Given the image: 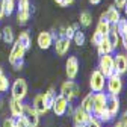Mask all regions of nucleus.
Returning <instances> with one entry per match:
<instances>
[{
  "mask_svg": "<svg viewBox=\"0 0 127 127\" xmlns=\"http://www.w3.org/2000/svg\"><path fill=\"white\" fill-rule=\"evenodd\" d=\"M24 55H26V50L23 49V45L15 39L12 42V49H11V53H9V64L12 65V68L15 71L23 70V67H24Z\"/></svg>",
  "mask_w": 127,
  "mask_h": 127,
  "instance_id": "obj_1",
  "label": "nucleus"
},
{
  "mask_svg": "<svg viewBox=\"0 0 127 127\" xmlns=\"http://www.w3.org/2000/svg\"><path fill=\"white\" fill-rule=\"evenodd\" d=\"M61 94L65 97L68 101H73L74 98H77L79 95H80V86H79L74 80H67V82H64L61 85Z\"/></svg>",
  "mask_w": 127,
  "mask_h": 127,
  "instance_id": "obj_2",
  "label": "nucleus"
},
{
  "mask_svg": "<svg viewBox=\"0 0 127 127\" xmlns=\"http://www.w3.org/2000/svg\"><path fill=\"white\" fill-rule=\"evenodd\" d=\"M89 88H91L92 92H101V91H104V88H106V77H104V74H103L98 68L94 70L92 74H91Z\"/></svg>",
  "mask_w": 127,
  "mask_h": 127,
  "instance_id": "obj_3",
  "label": "nucleus"
},
{
  "mask_svg": "<svg viewBox=\"0 0 127 127\" xmlns=\"http://www.w3.org/2000/svg\"><path fill=\"white\" fill-rule=\"evenodd\" d=\"M27 95V83L24 79H15L14 83L11 85V97L17 100H24Z\"/></svg>",
  "mask_w": 127,
  "mask_h": 127,
  "instance_id": "obj_4",
  "label": "nucleus"
},
{
  "mask_svg": "<svg viewBox=\"0 0 127 127\" xmlns=\"http://www.w3.org/2000/svg\"><path fill=\"white\" fill-rule=\"evenodd\" d=\"M98 70L104 74L107 79L109 76H112L115 73V65H114V56L112 55H100L98 61Z\"/></svg>",
  "mask_w": 127,
  "mask_h": 127,
  "instance_id": "obj_5",
  "label": "nucleus"
},
{
  "mask_svg": "<svg viewBox=\"0 0 127 127\" xmlns=\"http://www.w3.org/2000/svg\"><path fill=\"white\" fill-rule=\"evenodd\" d=\"M106 98H107V92H94V100H92V112L91 117L97 118L101 110L106 109Z\"/></svg>",
  "mask_w": 127,
  "mask_h": 127,
  "instance_id": "obj_6",
  "label": "nucleus"
},
{
  "mask_svg": "<svg viewBox=\"0 0 127 127\" xmlns=\"http://www.w3.org/2000/svg\"><path fill=\"white\" fill-rule=\"evenodd\" d=\"M106 89H107V94L118 95L123 91V79H121V76L117 74V73H114L112 76H109L106 79Z\"/></svg>",
  "mask_w": 127,
  "mask_h": 127,
  "instance_id": "obj_7",
  "label": "nucleus"
},
{
  "mask_svg": "<svg viewBox=\"0 0 127 127\" xmlns=\"http://www.w3.org/2000/svg\"><path fill=\"white\" fill-rule=\"evenodd\" d=\"M23 117H24V120L27 121L29 127H38V126H39V114H38L30 104H24Z\"/></svg>",
  "mask_w": 127,
  "mask_h": 127,
  "instance_id": "obj_8",
  "label": "nucleus"
},
{
  "mask_svg": "<svg viewBox=\"0 0 127 127\" xmlns=\"http://www.w3.org/2000/svg\"><path fill=\"white\" fill-rule=\"evenodd\" d=\"M67 106H68V100L64 97L62 94H59V95H56V98L53 101L52 110L55 112L56 117H62V115H65V112H67Z\"/></svg>",
  "mask_w": 127,
  "mask_h": 127,
  "instance_id": "obj_9",
  "label": "nucleus"
},
{
  "mask_svg": "<svg viewBox=\"0 0 127 127\" xmlns=\"http://www.w3.org/2000/svg\"><path fill=\"white\" fill-rule=\"evenodd\" d=\"M53 45H55V53L58 56H65L70 50V45H71V41L65 36H61L58 39L53 41Z\"/></svg>",
  "mask_w": 127,
  "mask_h": 127,
  "instance_id": "obj_10",
  "label": "nucleus"
},
{
  "mask_svg": "<svg viewBox=\"0 0 127 127\" xmlns=\"http://www.w3.org/2000/svg\"><path fill=\"white\" fill-rule=\"evenodd\" d=\"M65 73H67V77L74 80L77 77V73H79V59L76 56H70L65 62Z\"/></svg>",
  "mask_w": 127,
  "mask_h": 127,
  "instance_id": "obj_11",
  "label": "nucleus"
},
{
  "mask_svg": "<svg viewBox=\"0 0 127 127\" xmlns=\"http://www.w3.org/2000/svg\"><path fill=\"white\" fill-rule=\"evenodd\" d=\"M106 110L114 118L117 117V114L120 112V98H118V95H115V94H107V98H106Z\"/></svg>",
  "mask_w": 127,
  "mask_h": 127,
  "instance_id": "obj_12",
  "label": "nucleus"
},
{
  "mask_svg": "<svg viewBox=\"0 0 127 127\" xmlns=\"http://www.w3.org/2000/svg\"><path fill=\"white\" fill-rule=\"evenodd\" d=\"M114 65H115V73L123 76L127 73V56L126 53H118L114 56Z\"/></svg>",
  "mask_w": 127,
  "mask_h": 127,
  "instance_id": "obj_13",
  "label": "nucleus"
},
{
  "mask_svg": "<svg viewBox=\"0 0 127 127\" xmlns=\"http://www.w3.org/2000/svg\"><path fill=\"white\" fill-rule=\"evenodd\" d=\"M36 44L41 50H49L53 45V36L50 32H39V35L36 38Z\"/></svg>",
  "mask_w": 127,
  "mask_h": 127,
  "instance_id": "obj_14",
  "label": "nucleus"
},
{
  "mask_svg": "<svg viewBox=\"0 0 127 127\" xmlns=\"http://www.w3.org/2000/svg\"><path fill=\"white\" fill-rule=\"evenodd\" d=\"M71 117H73L74 124H83V126H86V123H88L89 118H91V114H88L82 106H79V107L74 109V112H73Z\"/></svg>",
  "mask_w": 127,
  "mask_h": 127,
  "instance_id": "obj_15",
  "label": "nucleus"
},
{
  "mask_svg": "<svg viewBox=\"0 0 127 127\" xmlns=\"http://www.w3.org/2000/svg\"><path fill=\"white\" fill-rule=\"evenodd\" d=\"M32 107H33L36 112L39 114V117L41 115H45L47 112H49V107L45 106V101H44V95L42 94H36L35 97H33V101H32Z\"/></svg>",
  "mask_w": 127,
  "mask_h": 127,
  "instance_id": "obj_16",
  "label": "nucleus"
},
{
  "mask_svg": "<svg viewBox=\"0 0 127 127\" xmlns=\"http://www.w3.org/2000/svg\"><path fill=\"white\" fill-rule=\"evenodd\" d=\"M9 110H11V115L14 118L17 117H21L23 115V110H24V103L21 100H17V98H12L9 100Z\"/></svg>",
  "mask_w": 127,
  "mask_h": 127,
  "instance_id": "obj_17",
  "label": "nucleus"
},
{
  "mask_svg": "<svg viewBox=\"0 0 127 127\" xmlns=\"http://www.w3.org/2000/svg\"><path fill=\"white\" fill-rule=\"evenodd\" d=\"M104 15H106V18H107V21H109L110 24H117V21H118V20L121 18L120 9H117V8H115L114 5L107 8V11L104 12Z\"/></svg>",
  "mask_w": 127,
  "mask_h": 127,
  "instance_id": "obj_18",
  "label": "nucleus"
},
{
  "mask_svg": "<svg viewBox=\"0 0 127 127\" xmlns=\"http://www.w3.org/2000/svg\"><path fill=\"white\" fill-rule=\"evenodd\" d=\"M107 41L110 42V45L114 47V49H117V47L120 45V33L117 32V27L115 24H110V30H109V33L106 35Z\"/></svg>",
  "mask_w": 127,
  "mask_h": 127,
  "instance_id": "obj_19",
  "label": "nucleus"
},
{
  "mask_svg": "<svg viewBox=\"0 0 127 127\" xmlns=\"http://www.w3.org/2000/svg\"><path fill=\"white\" fill-rule=\"evenodd\" d=\"M95 30H98L100 33H103V35H107V33H109V30H110V23L107 21L104 12L100 15V20H98V24H97V29H95Z\"/></svg>",
  "mask_w": 127,
  "mask_h": 127,
  "instance_id": "obj_20",
  "label": "nucleus"
},
{
  "mask_svg": "<svg viewBox=\"0 0 127 127\" xmlns=\"http://www.w3.org/2000/svg\"><path fill=\"white\" fill-rule=\"evenodd\" d=\"M97 50H98V55H110L115 49L110 45V42L107 41V38H104V39L97 45Z\"/></svg>",
  "mask_w": 127,
  "mask_h": 127,
  "instance_id": "obj_21",
  "label": "nucleus"
},
{
  "mask_svg": "<svg viewBox=\"0 0 127 127\" xmlns=\"http://www.w3.org/2000/svg\"><path fill=\"white\" fill-rule=\"evenodd\" d=\"M17 41L23 45V49L27 52L29 49H30V45H32V41H30V35H29V32L27 30H24V32H21V33L18 35V38H17Z\"/></svg>",
  "mask_w": 127,
  "mask_h": 127,
  "instance_id": "obj_22",
  "label": "nucleus"
},
{
  "mask_svg": "<svg viewBox=\"0 0 127 127\" xmlns=\"http://www.w3.org/2000/svg\"><path fill=\"white\" fill-rule=\"evenodd\" d=\"M2 39L5 41V44H12L15 41V38H14V30H12L11 26H5L2 29Z\"/></svg>",
  "mask_w": 127,
  "mask_h": 127,
  "instance_id": "obj_23",
  "label": "nucleus"
},
{
  "mask_svg": "<svg viewBox=\"0 0 127 127\" xmlns=\"http://www.w3.org/2000/svg\"><path fill=\"white\" fill-rule=\"evenodd\" d=\"M79 24L83 26V27H89L92 24V15H91V12L82 11L80 15H79Z\"/></svg>",
  "mask_w": 127,
  "mask_h": 127,
  "instance_id": "obj_24",
  "label": "nucleus"
},
{
  "mask_svg": "<svg viewBox=\"0 0 127 127\" xmlns=\"http://www.w3.org/2000/svg\"><path fill=\"white\" fill-rule=\"evenodd\" d=\"M92 100H94V92H89V94H86L85 97L82 98V103H80V106L86 110L88 114L92 112Z\"/></svg>",
  "mask_w": 127,
  "mask_h": 127,
  "instance_id": "obj_25",
  "label": "nucleus"
},
{
  "mask_svg": "<svg viewBox=\"0 0 127 127\" xmlns=\"http://www.w3.org/2000/svg\"><path fill=\"white\" fill-rule=\"evenodd\" d=\"M3 9H5V17H11L17 9L15 0H3Z\"/></svg>",
  "mask_w": 127,
  "mask_h": 127,
  "instance_id": "obj_26",
  "label": "nucleus"
},
{
  "mask_svg": "<svg viewBox=\"0 0 127 127\" xmlns=\"http://www.w3.org/2000/svg\"><path fill=\"white\" fill-rule=\"evenodd\" d=\"M42 95H44L45 106L49 107V109H52V106H53V101H55V98H56V92H55V89H53V88H50L49 91H47V92H44Z\"/></svg>",
  "mask_w": 127,
  "mask_h": 127,
  "instance_id": "obj_27",
  "label": "nucleus"
},
{
  "mask_svg": "<svg viewBox=\"0 0 127 127\" xmlns=\"http://www.w3.org/2000/svg\"><path fill=\"white\" fill-rule=\"evenodd\" d=\"M29 20H30V11H17V23L20 26L27 24Z\"/></svg>",
  "mask_w": 127,
  "mask_h": 127,
  "instance_id": "obj_28",
  "label": "nucleus"
},
{
  "mask_svg": "<svg viewBox=\"0 0 127 127\" xmlns=\"http://www.w3.org/2000/svg\"><path fill=\"white\" fill-rule=\"evenodd\" d=\"M71 41H74V44H76V45L80 47V45H83V44H85L86 36H85L83 32L79 29V30H76V32H74V36H73V39H71Z\"/></svg>",
  "mask_w": 127,
  "mask_h": 127,
  "instance_id": "obj_29",
  "label": "nucleus"
},
{
  "mask_svg": "<svg viewBox=\"0 0 127 127\" xmlns=\"http://www.w3.org/2000/svg\"><path fill=\"white\" fill-rule=\"evenodd\" d=\"M9 88H11V83H9V80H8V77H6L5 74H0V94L6 92Z\"/></svg>",
  "mask_w": 127,
  "mask_h": 127,
  "instance_id": "obj_30",
  "label": "nucleus"
},
{
  "mask_svg": "<svg viewBox=\"0 0 127 127\" xmlns=\"http://www.w3.org/2000/svg\"><path fill=\"white\" fill-rule=\"evenodd\" d=\"M115 27H117V32L120 33V36H121V35H124V33H126V29H127V20L121 17V18L117 21Z\"/></svg>",
  "mask_w": 127,
  "mask_h": 127,
  "instance_id": "obj_31",
  "label": "nucleus"
},
{
  "mask_svg": "<svg viewBox=\"0 0 127 127\" xmlns=\"http://www.w3.org/2000/svg\"><path fill=\"white\" fill-rule=\"evenodd\" d=\"M106 38V35H103V33H100V32L98 30H95L94 32V33H92V36H91V44L92 45H95V47H97L103 39Z\"/></svg>",
  "mask_w": 127,
  "mask_h": 127,
  "instance_id": "obj_32",
  "label": "nucleus"
},
{
  "mask_svg": "<svg viewBox=\"0 0 127 127\" xmlns=\"http://www.w3.org/2000/svg\"><path fill=\"white\" fill-rule=\"evenodd\" d=\"M17 11H30V0H18Z\"/></svg>",
  "mask_w": 127,
  "mask_h": 127,
  "instance_id": "obj_33",
  "label": "nucleus"
},
{
  "mask_svg": "<svg viewBox=\"0 0 127 127\" xmlns=\"http://www.w3.org/2000/svg\"><path fill=\"white\" fill-rule=\"evenodd\" d=\"M74 32H76L74 26H68V27H65V33H64V36L68 38V39L71 41V39H73V36H74Z\"/></svg>",
  "mask_w": 127,
  "mask_h": 127,
  "instance_id": "obj_34",
  "label": "nucleus"
},
{
  "mask_svg": "<svg viewBox=\"0 0 127 127\" xmlns=\"http://www.w3.org/2000/svg\"><path fill=\"white\" fill-rule=\"evenodd\" d=\"M15 127H29V124H27V121L24 120L23 115L15 118Z\"/></svg>",
  "mask_w": 127,
  "mask_h": 127,
  "instance_id": "obj_35",
  "label": "nucleus"
},
{
  "mask_svg": "<svg viewBox=\"0 0 127 127\" xmlns=\"http://www.w3.org/2000/svg\"><path fill=\"white\" fill-rule=\"evenodd\" d=\"M2 127H15V118H14V117L5 118L3 123H2Z\"/></svg>",
  "mask_w": 127,
  "mask_h": 127,
  "instance_id": "obj_36",
  "label": "nucleus"
},
{
  "mask_svg": "<svg viewBox=\"0 0 127 127\" xmlns=\"http://www.w3.org/2000/svg\"><path fill=\"white\" fill-rule=\"evenodd\" d=\"M86 127H101V123H100L97 118L91 117V118H89V121L86 123Z\"/></svg>",
  "mask_w": 127,
  "mask_h": 127,
  "instance_id": "obj_37",
  "label": "nucleus"
},
{
  "mask_svg": "<svg viewBox=\"0 0 127 127\" xmlns=\"http://www.w3.org/2000/svg\"><path fill=\"white\" fill-rule=\"evenodd\" d=\"M126 2H127V0H114V6L117 9H123L124 5H126Z\"/></svg>",
  "mask_w": 127,
  "mask_h": 127,
  "instance_id": "obj_38",
  "label": "nucleus"
},
{
  "mask_svg": "<svg viewBox=\"0 0 127 127\" xmlns=\"http://www.w3.org/2000/svg\"><path fill=\"white\" fill-rule=\"evenodd\" d=\"M120 41H121V44H123V47H124V50L127 52V33L121 35V36H120Z\"/></svg>",
  "mask_w": 127,
  "mask_h": 127,
  "instance_id": "obj_39",
  "label": "nucleus"
},
{
  "mask_svg": "<svg viewBox=\"0 0 127 127\" xmlns=\"http://www.w3.org/2000/svg\"><path fill=\"white\" fill-rule=\"evenodd\" d=\"M5 18V9H3V0H0V21Z\"/></svg>",
  "mask_w": 127,
  "mask_h": 127,
  "instance_id": "obj_40",
  "label": "nucleus"
},
{
  "mask_svg": "<svg viewBox=\"0 0 127 127\" xmlns=\"http://www.w3.org/2000/svg\"><path fill=\"white\" fill-rule=\"evenodd\" d=\"M73 112H74V107L70 104V101H68V106H67V112L65 114H68V117H71L73 115Z\"/></svg>",
  "mask_w": 127,
  "mask_h": 127,
  "instance_id": "obj_41",
  "label": "nucleus"
},
{
  "mask_svg": "<svg viewBox=\"0 0 127 127\" xmlns=\"http://www.w3.org/2000/svg\"><path fill=\"white\" fill-rule=\"evenodd\" d=\"M121 123H123V124L127 127V110H126V112L123 114V117H121Z\"/></svg>",
  "mask_w": 127,
  "mask_h": 127,
  "instance_id": "obj_42",
  "label": "nucleus"
},
{
  "mask_svg": "<svg viewBox=\"0 0 127 127\" xmlns=\"http://www.w3.org/2000/svg\"><path fill=\"white\" fill-rule=\"evenodd\" d=\"M73 3H74V0H64V8H67V6H70Z\"/></svg>",
  "mask_w": 127,
  "mask_h": 127,
  "instance_id": "obj_43",
  "label": "nucleus"
},
{
  "mask_svg": "<svg viewBox=\"0 0 127 127\" xmlns=\"http://www.w3.org/2000/svg\"><path fill=\"white\" fill-rule=\"evenodd\" d=\"M88 2H89L91 5H98V3L101 2V0H88Z\"/></svg>",
  "mask_w": 127,
  "mask_h": 127,
  "instance_id": "obj_44",
  "label": "nucleus"
},
{
  "mask_svg": "<svg viewBox=\"0 0 127 127\" xmlns=\"http://www.w3.org/2000/svg\"><path fill=\"white\" fill-rule=\"evenodd\" d=\"M114 127H126V126H124V124H123L121 121H117V123L114 124Z\"/></svg>",
  "mask_w": 127,
  "mask_h": 127,
  "instance_id": "obj_45",
  "label": "nucleus"
},
{
  "mask_svg": "<svg viewBox=\"0 0 127 127\" xmlns=\"http://www.w3.org/2000/svg\"><path fill=\"white\" fill-rule=\"evenodd\" d=\"M55 2H56L59 6H62V8H64V0H55Z\"/></svg>",
  "mask_w": 127,
  "mask_h": 127,
  "instance_id": "obj_46",
  "label": "nucleus"
},
{
  "mask_svg": "<svg viewBox=\"0 0 127 127\" xmlns=\"http://www.w3.org/2000/svg\"><path fill=\"white\" fill-rule=\"evenodd\" d=\"M123 11H124V14H126V17H127V2H126V5H124V8H123Z\"/></svg>",
  "mask_w": 127,
  "mask_h": 127,
  "instance_id": "obj_47",
  "label": "nucleus"
},
{
  "mask_svg": "<svg viewBox=\"0 0 127 127\" xmlns=\"http://www.w3.org/2000/svg\"><path fill=\"white\" fill-rule=\"evenodd\" d=\"M74 127H86V126H83V124H74Z\"/></svg>",
  "mask_w": 127,
  "mask_h": 127,
  "instance_id": "obj_48",
  "label": "nucleus"
},
{
  "mask_svg": "<svg viewBox=\"0 0 127 127\" xmlns=\"http://www.w3.org/2000/svg\"><path fill=\"white\" fill-rule=\"evenodd\" d=\"M0 74H3V70H2V67H0Z\"/></svg>",
  "mask_w": 127,
  "mask_h": 127,
  "instance_id": "obj_49",
  "label": "nucleus"
},
{
  "mask_svg": "<svg viewBox=\"0 0 127 127\" xmlns=\"http://www.w3.org/2000/svg\"><path fill=\"white\" fill-rule=\"evenodd\" d=\"M0 39H2V29H0Z\"/></svg>",
  "mask_w": 127,
  "mask_h": 127,
  "instance_id": "obj_50",
  "label": "nucleus"
},
{
  "mask_svg": "<svg viewBox=\"0 0 127 127\" xmlns=\"http://www.w3.org/2000/svg\"><path fill=\"white\" fill-rule=\"evenodd\" d=\"M2 103H3V101H2V98H0V107H2Z\"/></svg>",
  "mask_w": 127,
  "mask_h": 127,
  "instance_id": "obj_51",
  "label": "nucleus"
},
{
  "mask_svg": "<svg viewBox=\"0 0 127 127\" xmlns=\"http://www.w3.org/2000/svg\"><path fill=\"white\" fill-rule=\"evenodd\" d=\"M126 33H127V29H126Z\"/></svg>",
  "mask_w": 127,
  "mask_h": 127,
  "instance_id": "obj_52",
  "label": "nucleus"
},
{
  "mask_svg": "<svg viewBox=\"0 0 127 127\" xmlns=\"http://www.w3.org/2000/svg\"><path fill=\"white\" fill-rule=\"evenodd\" d=\"M126 56H127V55H126Z\"/></svg>",
  "mask_w": 127,
  "mask_h": 127,
  "instance_id": "obj_53",
  "label": "nucleus"
}]
</instances>
